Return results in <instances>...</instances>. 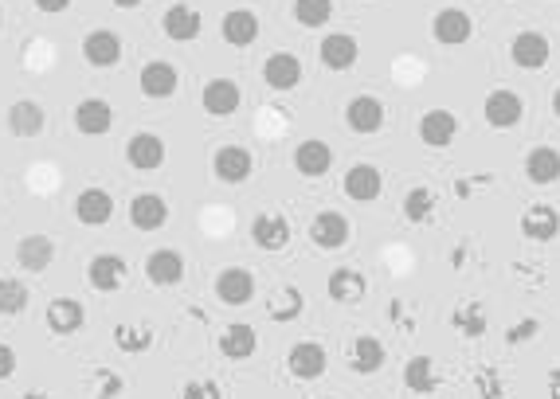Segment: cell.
<instances>
[{"mask_svg":"<svg viewBox=\"0 0 560 399\" xmlns=\"http://www.w3.org/2000/svg\"><path fill=\"white\" fill-rule=\"evenodd\" d=\"M326 290H329V298H333V302H341V306H353V302H361V298L369 294V282H365V274H361V270L337 266V270L329 274Z\"/></svg>","mask_w":560,"mask_h":399,"instance_id":"obj_24","label":"cell"},{"mask_svg":"<svg viewBox=\"0 0 560 399\" xmlns=\"http://www.w3.org/2000/svg\"><path fill=\"white\" fill-rule=\"evenodd\" d=\"M357 55H361V44L349 32H329L322 40V63L329 71H349L357 63Z\"/></svg>","mask_w":560,"mask_h":399,"instance_id":"obj_28","label":"cell"},{"mask_svg":"<svg viewBox=\"0 0 560 399\" xmlns=\"http://www.w3.org/2000/svg\"><path fill=\"white\" fill-rule=\"evenodd\" d=\"M130 223L138 231H161L169 223V204L157 192H141L138 200L130 204Z\"/></svg>","mask_w":560,"mask_h":399,"instance_id":"obj_27","label":"cell"},{"mask_svg":"<svg viewBox=\"0 0 560 399\" xmlns=\"http://www.w3.org/2000/svg\"><path fill=\"white\" fill-rule=\"evenodd\" d=\"M333 16V0H294V20L302 28H326Z\"/></svg>","mask_w":560,"mask_h":399,"instance_id":"obj_37","label":"cell"},{"mask_svg":"<svg viewBox=\"0 0 560 399\" xmlns=\"http://www.w3.org/2000/svg\"><path fill=\"white\" fill-rule=\"evenodd\" d=\"M478 384H482V399H498L502 396V384H498V376H478Z\"/></svg>","mask_w":560,"mask_h":399,"instance_id":"obj_45","label":"cell"},{"mask_svg":"<svg viewBox=\"0 0 560 399\" xmlns=\"http://www.w3.org/2000/svg\"><path fill=\"white\" fill-rule=\"evenodd\" d=\"M384 345H380V337H357L353 341V349H349V364H353V372H361V376H373L384 368Z\"/></svg>","mask_w":560,"mask_h":399,"instance_id":"obj_33","label":"cell"},{"mask_svg":"<svg viewBox=\"0 0 560 399\" xmlns=\"http://www.w3.org/2000/svg\"><path fill=\"white\" fill-rule=\"evenodd\" d=\"M47 126V110L36 98H20L12 110H8V130L16 137H40Z\"/></svg>","mask_w":560,"mask_h":399,"instance_id":"obj_25","label":"cell"},{"mask_svg":"<svg viewBox=\"0 0 560 399\" xmlns=\"http://www.w3.org/2000/svg\"><path fill=\"white\" fill-rule=\"evenodd\" d=\"M44 321H47V329H51L55 337H71V333H79V329H83L87 310H83V302H75V298H55V302H47Z\"/></svg>","mask_w":560,"mask_h":399,"instance_id":"obj_13","label":"cell"},{"mask_svg":"<svg viewBox=\"0 0 560 399\" xmlns=\"http://www.w3.org/2000/svg\"><path fill=\"white\" fill-rule=\"evenodd\" d=\"M549 55H553V44L541 32H517L514 44H510V59L521 71H541L549 63Z\"/></svg>","mask_w":560,"mask_h":399,"instance_id":"obj_6","label":"cell"},{"mask_svg":"<svg viewBox=\"0 0 560 399\" xmlns=\"http://www.w3.org/2000/svg\"><path fill=\"white\" fill-rule=\"evenodd\" d=\"M114 345L126 356H138L153 345V329L149 325H118L114 329Z\"/></svg>","mask_w":560,"mask_h":399,"instance_id":"obj_35","label":"cell"},{"mask_svg":"<svg viewBox=\"0 0 560 399\" xmlns=\"http://www.w3.org/2000/svg\"><path fill=\"white\" fill-rule=\"evenodd\" d=\"M212 169H216V180H224V184H243L255 173V157L243 145H220L212 153Z\"/></svg>","mask_w":560,"mask_h":399,"instance_id":"obj_2","label":"cell"},{"mask_svg":"<svg viewBox=\"0 0 560 399\" xmlns=\"http://www.w3.org/2000/svg\"><path fill=\"white\" fill-rule=\"evenodd\" d=\"M239 83L235 79H212L208 87L200 90V106H204V114L208 118H232L235 110H239Z\"/></svg>","mask_w":560,"mask_h":399,"instance_id":"obj_9","label":"cell"},{"mask_svg":"<svg viewBox=\"0 0 560 399\" xmlns=\"http://www.w3.org/2000/svg\"><path fill=\"white\" fill-rule=\"evenodd\" d=\"M83 59L91 63V67H118V59H122V36L118 32H110V28H94L87 32V40H83Z\"/></svg>","mask_w":560,"mask_h":399,"instance_id":"obj_10","label":"cell"},{"mask_svg":"<svg viewBox=\"0 0 560 399\" xmlns=\"http://www.w3.org/2000/svg\"><path fill=\"white\" fill-rule=\"evenodd\" d=\"M345 122H349V130L353 133H376L384 126V102L373 98V94H357V98H349V106H345Z\"/></svg>","mask_w":560,"mask_h":399,"instance_id":"obj_17","label":"cell"},{"mask_svg":"<svg viewBox=\"0 0 560 399\" xmlns=\"http://www.w3.org/2000/svg\"><path fill=\"white\" fill-rule=\"evenodd\" d=\"M51 259H55V243L47 235H24L16 243V263H20V270H28V274H44L47 266H51Z\"/></svg>","mask_w":560,"mask_h":399,"instance_id":"obj_26","label":"cell"},{"mask_svg":"<svg viewBox=\"0 0 560 399\" xmlns=\"http://www.w3.org/2000/svg\"><path fill=\"white\" fill-rule=\"evenodd\" d=\"M435 192L431 188H412L408 196H404V216L412 223H423V220H431V212H435Z\"/></svg>","mask_w":560,"mask_h":399,"instance_id":"obj_38","label":"cell"},{"mask_svg":"<svg viewBox=\"0 0 560 399\" xmlns=\"http://www.w3.org/2000/svg\"><path fill=\"white\" fill-rule=\"evenodd\" d=\"M181 399H220V388H216V384H208V380H200V384H185V388H181Z\"/></svg>","mask_w":560,"mask_h":399,"instance_id":"obj_43","label":"cell"},{"mask_svg":"<svg viewBox=\"0 0 560 399\" xmlns=\"http://www.w3.org/2000/svg\"><path fill=\"white\" fill-rule=\"evenodd\" d=\"M12 372H16V349L0 341V380H12Z\"/></svg>","mask_w":560,"mask_h":399,"instance_id":"obj_44","label":"cell"},{"mask_svg":"<svg viewBox=\"0 0 560 399\" xmlns=\"http://www.w3.org/2000/svg\"><path fill=\"white\" fill-rule=\"evenodd\" d=\"M0 28H4V8H0Z\"/></svg>","mask_w":560,"mask_h":399,"instance_id":"obj_51","label":"cell"},{"mask_svg":"<svg viewBox=\"0 0 560 399\" xmlns=\"http://www.w3.org/2000/svg\"><path fill=\"white\" fill-rule=\"evenodd\" d=\"M165 141L157 137V133H134L130 137V145H126V161L138 169V173H157L161 165H165Z\"/></svg>","mask_w":560,"mask_h":399,"instance_id":"obj_8","label":"cell"},{"mask_svg":"<svg viewBox=\"0 0 560 399\" xmlns=\"http://www.w3.org/2000/svg\"><path fill=\"white\" fill-rule=\"evenodd\" d=\"M263 79L271 90H294L302 83V59L294 51H275L267 63H263Z\"/></svg>","mask_w":560,"mask_h":399,"instance_id":"obj_18","label":"cell"},{"mask_svg":"<svg viewBox=\"0 0 560 399\" xmlns=\"http://www.w3.org/2000/svg\"><path fill=\"white\" fill-rule=\"evenodd\" d=\"M122 396V376L118 372H98V399H118Z\"/></svg>","mask_w":560,"mask_h":399,"instance_id":"obj_42","label":"cell"},{"mask_svg":"<svg viewBox=\"0 0 560 399\" xmlns=\"http://www.w3.org/2000/svg\"><path fill=\"white\" fill-rule=\"evenodd\" d=\"M255 349H259V333L247 321H235V325H228L220 333V353L228 356V360H251Z\"/></svg>","mask_w":560,"mask_h":399,"instance_id":"obj_30","label":"cell"},{"mask_svg":"<svg viewBox=\"0 0 560 399\" xmlns=\"http://www.w3.org/2000/svg\"><path fill=\"white\" fill-rule=\"evenodd\" d=\"M525 177L533 180V184H557L560 180V153L557 149H549V145L529 149V157H525Z\"/></svg>","mask_w":560,"mask_h":399,"instance_id":"obj_32","label":"cell"},{"mask_svg":"<svg viewBox=\"0 0 560 399\" xmlns=\"http://www.w3.org/2000/svg\"><path fill=\"white\" fill-rule=\"evenodd\" d=\"M145 278L153 286H177L185 278V255L173 251V247H161V251H149L145 259Z\"/></svg>","mask_w":560,"mask_h":399,"instance_id":"obj_11","label":"cell"},{"mask_svg":"<svg viewBox=\"0 0 560 399\" xmlns=\"http://www.w3.org/2000/svg\"><path fill=\"white\" fill-rule=\"evenodd\" d=\"M380 188H384V177H380V169L369 165V161H361V165H353L345 173V196L357 200V204H373L376 196H380Z\"/></svg>","mask_w":560,"mask_h":399,"instance_id":"obj_22","label":"cell"},{"mask_svg":"<svg viewBox=\"0 0 560 399\" xmlns=\"http://www.w3.org/2000/svg\"><path fill=\"white\" fill-rule=\"evenodd\" d=\"M216 298H220L224 306H247V302L255 298V274L243 270V266L224 270V274L216 278Z\"/></svg>","mask_w":560,"mask_h":399,"instance_id":"obj_16","label":"cell"},{"mask_svg":"<svg viewBox=\"0 0 560 399\" xmlns=\"http://www.w3.org/2000/svg\"><path fill=\"white\" fill-rule=\"evenodd\" d=\"M326 364H329V356L318 341H298V345H290V353H286V368H290L294 380H318V376L326 372Z\"/></svg>","mask_w":560,"mask_h":399,"instance_id":"obj_5","label":"cell"},{"mask_svg":"<svg viewBox=\"0 0 560 399\" xmlns=\"http://www.w3.org/2000/svg\"><path fill=\"white\" fill-rule=\"evenodd\" d=\"M541 333V321L537 317H525V321H517L514 329L506 333V345H525L529 337H537Z\"/></svg>","mask_w":560,"mask_h":399,"instance_id":"obj_41","label":"cell"},{"mask_svg":"<svg viewBox=\"0 0 560 399\" xmlns=\"http://www.w3.org/2000/svg\"><path fill=\"white\" fill-rule=\"evenodd\" d=\"M294 169H298L306 180L326 177L329 169H333V149H329L326 141H318V137L302 141V145L294 149Z\"/></svg>","mask_w":560,"mask_h":399,"instance_id":"obj_15","label":"cell"},{"mask_svg":"<svg viewBox=\"0 0 560 399\" xmlns=\"http://www.w3.org/2000/svg\"><path fill=\"white\" fill-rule=\"evenodd\" d=\"M549 399H560V368L549 372Z\"/></svg>","mask_w":560,"mask_h":399,"instance_id":"obj_47","label":"cell"},{"mask_svg":"<svg viewBox=\"0 0 560 399\" xmlns=\"http://www.w3.org/2000/svg\"><path fill=\"white\" fill-rule=\"evenodd\" d=\"M521 114H525L521 94H514V90L506 87L490 90L486 102H482V118H486L490 130H514L517 122H521Z\"/></svg>","mask_w":560,"mask_h":399,"instance_id":"obj_1","label":"cell"},{"mask_svg":"<svg viewBox=\"0 0 560 399\" xmlns=\"http://www.w3.org/2000/svg\"><path fill=\"white\" fill-rule=\"evenodd\" d=\"M553 114H557V118H560V87L553 90Z\"/></svg>","mask_w":560,"mask_h":399,"instance_id":"obj_49","label":"cell"},{"mask_svg":"<svg viewBox=\"0 0 560 399\" xmlns=\"http://www.w3.org/2000/svg\"><path fill=\"white\" fill-rule=\"evenodd\" d=\"M177 83H181L177 67H173V63H161V59H149V63L141 67V75H138L141 94H145V98H153V102L173 98V94H177Z\"/></svg>","mask_w":560,"mask_h":399,"instance_id":"obj_4","label":"cell"},{"mask_svg":"<svg viewBox=\"0 0 560 399\" xmlns=\"http://www.w3.org/2000/svg\"><path fill=\"white\" fill-rule=\"evenodd\" d=\"M557 231H560V212L553 204H533V208L521 212V235L525 239L549 243V239H557Z\"/></svg>","mask_w":560,"mask_h":399,"instance_id":"obj_21","label":"cell"},{"mask_svg":"<svg viewBox=\"0 0 560 399\" xmlns=\"http://www.w3.org/2000/svg\"><path fill=\"white\" fill-rule=\"evenodd\" d=\"M459 133V118L451 110H427L420 118V141L427 149H447Z\"/></svg>","mask_w":560,"mask_h":399,"instance_id":"obj_19","label":"cell"},{"mask_svg":"<svg viewBox=\"0 0 560 399\" xmlns=\"http://www.w3.org/2000/svg\"><path fill=\"white\" fill-rule=\"evenodd\" d=\"M298 313H302V294H298V286H286L282 290V302L271 306V317L275 321H294Z\"/></svg>","mask_w":560,"mask_h":399,"instance_id":"obj_40","label":"cell"},{"mask_svg":"<svg viewBox=\"0 0 560 399\" xmlns=\"http://www.w3.org/2000/svg\"><path fill=\"white\" fill-rule=\"evenodd\" d=\"M220 32H224V40L232 47H251L259 40V16H255L251 8H235V12L224 16Z\"/></svg>","mask_w":560,"mask_h":399,"instance_id":"obj_31","label":"cell"},{"mask_svg":"<svg viewBox=\"0 0 560 399\" xmlns=\"http://www.w3.org/2000/svg\"><path fill=\"white\" fill-rule=\"evenodd\" d=\"M349 235H353V223L345 220L341 212H318V216L310 220V239H314V247H322V251H341V247L349 243Z\"/></svg>","mask_w":560,"mask_h":399,"instance_id":"obj_3","label":"cell"},{"mask_svg":"<svg viewBox=\"0 0 560 399\" xmlns=\"http://www.w3.org/2000/svg\"><path fill=\"white\" fill-rule=\"evenodd\" d=\"M20 399H51V396H47V392H24Z\"/></svg>","mask_w":560,"mask_h":399,"instance_id":"obj_50","label":"cell"},{"mask_svg":"<svg viewBox=\"0 0 560 399\" xmlns=\"http://www.w3.org/2000/svg\"><path fill=\"white\" fill-rule=\"evenodd\" d=\"M36 8H40V12H67L71 0H36Z\"/></svg>","mask_w":560,"mask_h":399,"instance_id":"obj_46","label":"cell"},{"mask_svg":"<svg viewBox=\"0 0 560 399\" xmlns=\"http://www.w3.org/2000/svg\"><path fill=\"white\" fill-rule=\"evenodd\" d=\"M28 286L20 278H0V313L4 317H16V313L28 310Z\"/></svg>","mask_w":560,"mask_h":399,"instance_id":"obj_36","label":"cell"},{"mask_svg":"<svg viewBox=\"0 0 560 399\" xmlns=\"http://www.w3.org/2000/svg\"><path fill=\"white\" fill-rule=\"evenodd\" d=\"M451 321H455V329H459L463 337H482V333H486V313L478 310V306H459Z\"/></svg>","mask_w":560,"mask_h":399,"instance_id":"obj_39","label":"cell"},{"mask_svg":"<svg viewBox=\"0 0 560 399\" xmlns=\"http://www.w3.org/2000/svg\"><path fill=\"white\" fill-rule=\"evenodd\" d=\"M251 239H255V247H263V251H282V247L290 243V223H286V216H279V212H263V216L251 220Z\"/></svg>","mask_w":560,"mask_h":399,"instance_id":"obj_23","label":"cell"},{"mask_svg":"<svg viewBox=\"0 0 560 399\" xmlns=\"http://www.w3.org/2000/svg\"><path fill=\"white\" fill-rule=\"evenodd\" d=\"M110 4H114V8H138L141 0H110Z\"/></svg>","mask_w":560,"mask_h":399,"instance_id":"obj_48","label":"cell"},{"mask_svg":"<svg viewBox=\"0 0 560 399\" xmlns=\"http://www.w3.org/2000/svg\"><path fill=\"white\" fill-rule=\"evenodd\" d=\"M200 28H204V20H200V12L192 4H173L165 12V36L177 40V44H192L200 36Z\"/></svg>","mask_w":560,"mask_h":399,"instance_id":"obj_29","label":"cell"},{"mask_svg":"<svg viewBox=\"0 0 560 399\" xmlns=\"http://www.w3.org/2000/svg\"><path fill=\"white\" fill-rule=\"evenodd\" d=\"M110 126H114V106L106 98H83L75 106V130L79 133L102 137V133H110Z\"/></svg>","mask_w":560,"mask_h":399,"instance_id":"obj_14","label":"cell"},{"mask_svg":"<svg viewBox=\"0 0 560 399\" xmlns=\"http://www.w3.org/2000/svg\"><path fill=\"white\" fill-rule=\"evenodd\" d=\"M404 384L412 388V392H435L439 388V380H435V364H431V356H412L408 364H404Z\"/></svg>","mask_w":560,"mask_h":399,"instance_id":"obj_34","label":"cell"},{"mask_svg":"<svg viewBox=\"0 0 560 399\" xmlns=\"http://www.w3.org/2000/svg\"><path fill=\"white\" fill-rule=\"evenodd\" d=\"M470 32H474V24H470V16L463 8H439L435 20H431V36H435V44L443 47L467 44Z\"/></svg>","mask_w":560,"mask_h":399,"instance_id":"obj_7","label":"cell"},{"mask_svg":"<svg viewBox=\"0 0 560 399\" xmlns=\"http://www.w3.org/2000/svg\"><path fill=\"white\" fill-rule=\"evenodd\" d=\"M126 274H130V266L122 255H94L91 266H87V282L98 294H114L126 282Z\"/></svg>","mask_w":560,"mask_h":399,"instance_id":"obj_12","label":"cell"},{"mask_svg":"<svg viewBox=\"0 0 560 399\" xmlns=\"http://www.w3.org/2000/svg\"><path fill=\"white\" fill-rule=\"evenodd\" d=\"M110 216H114V200H110L106 188H83L79 192L75 220L83 223V227H102V223H110Z\"/></svg>","mask_w":560,"mask_h":399,"instance_id":"obj_20","label":"cell"}]
</instances>
